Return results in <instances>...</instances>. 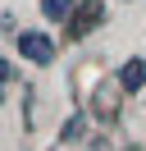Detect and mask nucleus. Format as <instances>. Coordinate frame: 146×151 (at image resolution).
<instances>
[{
	"instance_id": "f257e3e1",
	"label": "nucleus",
	"mask_w": 146,
	"mask_h": 151,
	"mask_svg": "<svg viewBox=\"0 0 146 151\" xmlns=\"http://www.w3.org/2000/svg\"><path fill=\"white\" fill-rule=\"evenodd\" d=\"M18 50H23V60H32V64H50L55 60V41L46 37V32H18Z\"/></svg>"
},
{
	"instance_id": "7ed1b4c3",
	"label": "nucleus",
	"mask_w": 146,
	"mask_h": 151,
	"mask_svg": "<svg viewBox=\"0 0 146 151\" xmlns=\"http://www.w3.org/2000/svg\"><path fill=\"white\" fill-rule=\"evenodd\" d=\"M119 83H123V92H142L146 87V64L142 60H128V64L119 69Z\"/></svg>"
},
{
	"instance_id": "f03ea898",
	"label": "nucleus",
	"mask_w": 146,
	"mask_h": 151,
	"mask_svg": "<svg viewBox=\"0 0 146 151\" xmlns=\"http://www.w3.org/2000/svg\"><path fill=\"white\" fill-rule=\"evenodd\" d=\"M100 19H105V5H100V0H82V9L69 19V32H73V37H87Z\"/></svg>"
},
{
	"instance_id": "20e7f679",
	"label": "nucleus",
	"mask_w": 146,
	"mask_h": 151,
	"mask_svg": "<svg viewBox=\"0 0 146 151\" xmlns=\"http://www.w3.org/2000/svg\"><path fill=\"white\" fill-rule=\"evenodd\" d=\"M41 14H46L50 23H59V19L73 14V0H41Z\"/></svg>"
}]
</instances>
